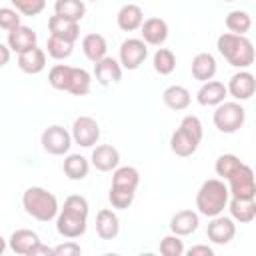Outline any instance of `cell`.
Listing matches in <instances>:
<instances>
[{
  "label": "cell",
  "mask_w": 256,
  "mask_h": 256,
  "mask_svg": "<svg viewBox=\"0 0 256 256\" xmlns=\"http://www.w3.org/2000/svg\"><path fill=\"white\" fill-rule=\"evenodd\" d=\"M88 200L80 194H72L64 200L60 214L56 218V230L66 240H76L86 234L88 228Z\"/></svg>",
  "instance_id": "1"
},
{
  "label": "cell",
  "mask_w": 256,
  "mask_h": 256,
  "mask_svg": "<svg viewBox=\"0 0 256 256\" xmlns=\"http://www.w3.org/2000/svg\"><path fill=\"white\" fill-rule=\"evenodd\" d=\"M48 84L54 90L68 92L72 96H86L92 86V76L84 68H74L68 64H56L48 72Z\"/></svg>",
  "instance_id": "2"
},
{
  "label": "cell",
  "mask_w": 256,
  "mask_h": 256,
  "mask_svg": "<svg viewBox=\"0 0 256 256\" xmlns=\"http://www.w3.org/2000/svg\"><path fill=\"white\" fill-rule=\"evenodd\" d=\"M216 48L230 66L240 68V70L250 68L256 60L254 44L246 36H240V34H232V32L220 34L216 40Z\"/></svg>",
  "instance_id": "3"
},
{
  "label": "cell",
  "mask_w": 256,
  "mask_h": 256,
  "mask_svg": "<svg viewBox=\"0 0 256 256\" xmlns=\"http://www.w3.org/2000/svg\"><path fill=\"white\" fill-rule=\"evenodd\" d=\"M228 202H230V188L224 184L222 178L206 180L196 194L198 214H202L206 218L220 216L224 212V208H228Z\"/></svg>",
  "instance_id": "4"
},
{
  "label": "cell",
  "mask_w": 256,
  "mask_h": 256,
  "mask_svg": "<svg viewBox=\"0 0 256 256\" xmlns=\"http://www.w3.org/2000/svg\"><path fill=\"white\" fill-rule=\"evenodd\" d=\"M22 208L28 216H32L38 222H52L60 214L58 198L40 186H30L22 194Z\"/></svg>",
  "instance_id": "5"
},
{
  "label": "cell",
  "mask_w": 256,
  "mask_h": 256,
  "mask_svg": "<svg viewBox=\"0 0 256 256\" xmlns=\"http://www.w3.org/2000/svg\"><path fill=\"white\" fill-rule=\"evenodd\" d=\"M202 138H204V128L200 118L192 114L184 116L178 130L170 136V150L180 158H188L198 150Z\"/></svg>",
  "instance_id": "6"
},
{
  "label": "cell",
  "mask_w": 256,
  "mask_h": 256,
  "mask_svg": "<svg viewBox=\"0 0 256 256\" xmlns=\"http://www.w3.org/2000/svg\"><path fill=\"white\" fill-rule=\"evenodd\" d=\"M214 126L222 134H234L238 132L246 122V110L240 102H222L214 110Z\"/></svg>",
  "instance_id": "7"
},
{
  "label": "cell",
  "mask_w": 256,
  "mask_h": 256,
  "mask_svg": "<svg viewBox=\"0 0 256 256\" xmlns=\"http://www.w3.org/2000/svg\"><path fill=\"white\" fill-rule=\"evenodd\" d=\"M72 132H68L64 126L60 124H52L42 132L40 144L44 148V152H48L50 156H66L72 148Z\"/></svg>",
  "instance_id": "8"
},
{
  "label": "cell",
  "mask_w": 256,
  "mask_h": 256,
  "mask_svg": "<svg viewBox=\"0 0 256 256\" xmlns=\"http://www.w3.org/2000/svg\"><path fill=\"white\" fill-rule=\"evenodd\" d=\"M228 188L232 198H246L252 200L256 198V176L254 170L242 162V166L228 178Z\"/></svg>",
  "instance_id": "9"
},
{
  "label": "cell",
  "mask_w": 256,
  "mask_h": 256,
  "mask_svg": "<svg viewBox=\"0 0 256 256\" xmlns=\"http://www.w3.org/2000/svg\"><path fill=\"white\" fill-rule=\"evenodd\" d=\"M120 64L126 70H138L148 58V44L142 38H128L120 44Z\"/></svg>",
  "instance_id": "10"
},
{
  "label": "cell",
  "mask_w": 256,
  "mask_h": 256,
  "mask_svg": "<svg viewBox=\"0 0 256 256\" xmlns=\"http://www.w3.org/2000/svg\"><path fill=\"white\" fill-rule=\"evenodd\" d=\"M72 138L82 148H92L100 140V124L92 116H80L72 124Z\"/></svg>",
  "instance_id": "11"
},
{
  "label": "cell",
  "mask_w": 256,
  "mask_h": 256,
  "mask_svg": "<svg viewBox=\"0 0 256 256\" xmlns=\"http://www.w3.org/2000/svg\"><path fill=\"white\" fill-rule=\"evenodd\" d=\"M206 236L212 244H218V246L230 244L236 236V220L228 218V216H222V214L210 218V224L206 228Z\"/></svg>",
  "instance_id": "12"
},
{
  "label": "cell",
  "mask_w": 256,
  "mask_h": 256,
  "mask_svg": "<svg viewBox=\"0 0 256 256\" xmlns=\"http://www.w3.org/2000/svg\"><path fill=\"white\" fill-rule=\"evenodd\" d=\"M228 94L236 100V102H244L250 100L256 94V76L248 70H240L236 72L230 82H228Z\"/></svg>",
  "instance_id": "13"
},
{
  "label": "cell",
  "mask_w": 256,
  "mask_h": 256,
  "mask_svg": "<svg viewBox=\"0 0 256 256\" xmlns=\"http://www.w3.org/2000/svg\"><path fill=\"white\" fill-rule=\"evenodd\" d=\"M90 162L98 172H114L120 166V152L112 144H98L92 150Z\"/></svg>",
  "instance_id": "14"
},
{
  "label": "cell",
  "mask_w": 256,
  "mask_h": 256,
  "mask_svg": "<svg viewBox=\"0 0 256 256\" xmlns=\"http://www.w3.org/2000/svg\"><path fill=\"white\" fill-rule=\"evenodd\" d=\"M94 76L100 86H112L122 80V64L120 60H114L112 56L102 58L94 64Z\"/></svg>",
  "instance_id": "15"
},
{
  "label": "cell",
  "mask_w": 256,
  "mask_h": 256,
  "mask_svg": "<svg viewBox=\"0 0 256 256\" xmlns=\"http://www.w3.org/2000/svg\"><path fill=\"white\" fill-rule=\"evenodd\" d=\"M40 236L34 232V230H28V228H20V230H14L8 238V244H10V250L14 254H20V256H30L32 250L40 244Z\"/></svg>",
  "instance_id": "16"
},
{
  "label": "cell",
  "mask_w": 256,
  "mask_h": 256,
  "mask_svg": "<svg viewBox=\"0 0 256 256\" xmlns=\"http://www.w3.org/2000/svg\"><path fill=\"white\" fill-rule=\"evenodd\" d=\"M6 44L16 54H22V52H28V50H32V48L38 46V34L32 28H28V26H18V28H14V30L8 32Z\"/></svg>",
  "instance_id": "17"
},
{
  "label": "cell",
  "mask_w": 256,
  "mask_h": 256,
  "mask_svg": "<svg viewBox=\"0 0 256 256\" xmlns=\"http://www.w3.org/2000/svg\"><path fill=\"white\" fill-rule=\"evenodd\" d=\"M226 96H228V86H224V82L208 80L200 86L196 100L200 106H220L222 102H226Z\"/></svg>",
  "instance_id": "18"
},
{
  "label": "cell",
  "mask_w": 256,
  "mask_h": 256,
  "mask_svg": "<svg viewBox=\"0 0 256 256\" xmlns=\"http://www.w3.org/2000/svg\"><path fill=\"white\" fill-rule=\"evenodd\" d=\"M48 30H50V36H56V38H62V40H68V42H76L80 38V24L76 20L58 16V14L50 16Z\"/></svg>",
  "instance_id": "19"
},
{
  "label": "cell",
  "mask_w": 256,
  "mask_h": 256,
  "mask_svg": "<svg viewBox=\"0 0 256 256\" xmlns=\"http://www.w3.org/2000/svg\"><path fill=\"white\" fill-rule=\"evenodd\" d=\"M168 32H170L168 24L162 18H148V20H144V24L140 28L142 40L148 46H162L168 40Z\"/></svg>",
  "instance_id": "20"
},
{
  "label": "cell",
  "mask_w": 256,
  "mask_h": 256,
  "mask_svg": "<svg viewBox=\"0 0 256 256\" xmlns=\"http://www.w3.org/2000/svg\"><path fill=\"white\" fill-rule=\"evenodd\" d=\"M116 24L124 32H136V30H140L142 24H144V12H142V8L138 4H132V2L124 4L118 10Z\"/></svg>",
  "instance_id": "21"
},
{
  "label": "cell",
  "mask_w": 256,
  "mask_h": 256,
  "mask_svg": "<svg viewBox=\"0 0 256 256\" xmlns=\"http://www.w3.org/2000/svg\"><path fill=\"white\" fill-rule=\"evenodd\" d=\"M218 72V64H216V58L210 54V52H200L194 56L192 60V76L194 80L198 82H208V80H214Z\"/></svg>",
  "instance_id": "22"
},
{
  "label": "cell",
  "mask_w": 256,
  "mask_h": 256,
  "mask_svg": "<svg viewBox=\"0 0 256 256\" xmlns=\"http://www.w3.org/2000/svg\"><path fill=\"white\" fill-rule=\"evenodd\" d=\"M198 224H200V216L194 210H180L170 218V230L172 234H178V236L194 234L198 230Z\"/></svg>",
  "instance_id": "23"
},
{
  "label": "cell",
  "mask_w": 256,
  "mask_h": 256,
  "mask_svg": "<svg viewBox=\"0 0 256 256\" xmlns=\"http://www.w3.org/2000/svg\"><path fill=\"white\" fill-rule=\"evenodd\" d=\"M96 234L102 240H114L120 234V220L114 210L102 208L96 214Z\"/></svg>",
  "instance_id": "24"
},
{
  "label": "cell",
  "mask_w": 256,
  "mask_h": 256,
  "mask_svg": "<svg viewBox=\"0 0 256 256\" xmlns=\"http://www.w3.org/2000/svg\"><path fill=\"white\" fill-rule=\"evenodd\" d=\"M18 68L24 74H30V76H36V74L44 72V68H46V52L36 46V48L28 50V52L18 54Z\"/></svg>",
  "instance_id": "25"
},
{
  "label": "cell",
  "mask_w": 256,
  "mask_h": 256,
  "mask_svg": "<svg viewBox=\"0 0 256 256\" xmlns=\"http://www.w3.org/2000/svg\"><path fill=\"white\" fill-rule=\"evenodd\" d=\"M82 52L84 56L90 60V62H100L102 58L108 56V42L102 34H96V32H90L82 38Z\"/></svg>",
  "instance_id": "26"
},
{
  "label": "cell",
  "mask_w": 256,
  "mask_h": 256,
  "mask_svg": "<svg viewBox=\"0 0 256 256\" xmlns=\"http://www.w3.org/2000/svg\"><path fill=\"white\" fill-rule=\"evenodd\" d=\"M228 208H230V216L240 224H250L256 220V198H252V200L230 198Z\"/></svg>",
  "instance_id": "27"
},
{
  "label": "cell",
  "mask_w": 256,
  "mask_h": 256,
  "mask_svg": "<svg viewBox=\"0 0 256 256\" xmlns=\"http://www.w3.org/2000/svg\"><path fill=\"white\" fill-rule=\"evenodd\" d=\"M162 100H164V104H166L170 110H174V112H182V110H186V108L190 106V102H192V94H190L188 88L174 84V86H168V88L164 90Z\"/></svg>",
  "instance_id": "28"
},
{
  "label": "cell",
  "mask_w": 256,
  "mask_h": 256,
  "mask_svg": "<svg viewBox=\"0 0 256 256\" xmlns=\"http://www.w3.org/2000/svg\"><path fill=\"white\" fill-rule=\"evenodd\" d=\"M90 164L82 154H68L64 158V164H62V170L66 174L68 180H74V182H80L88 176L90 172Z\"/></svg>",
  "instance_id": "29"
},
{
  "label": "cell",
  "mask_w": 256,
  "mask_h": 256,
  "mask_svg": "<svg viewBox=\"0 0 256 256\" xmlns=\"http://www.w3.org/2000/svg\"><path fill=\"white\" fill-rule=\"evenodd\" d=\"M54 14L80 22L86 16V4H84V0H56Z\"/></svg>",
  "instance_id": "30"
},
{
  "label": "cell",
  "mask_w": 256,
  "mask_h": 256,
  "mask_svg": "<svg viewBox=\"0 0 256 256\" xmlns=\"http://www.w3.org/2000/svg\"><path fill=\"white\" fill-rule=\"evenodd\" d=\"M138 184H140V172L134 166H118L112 174V186L138 190Z\"/></svg>",
  "instance_id": "31"
},
{
  "label": "cell",
  "mask_w": 256,
  "mask_h": 256,
  "mask_svg": "<svg viewBox=\"0 0 256 256\" xmlns=\"http://www.w3.org/2000/svg\"><path fill=\"white\" fill-rule=\"evenodd\" d=\"M226 28H228V32H232V34L246 36V32H250V28H252V18H250V14L244 12V10H232V12L226 16Z\"/></svg>",
  "instance_id": "32"
},
{
  "label": "cell",
  "mask_w": 256,
  "mask_h": 256,
  "mask_svg": "<svg viewBox=\"0 0 256 256\" xmlns=\"http://www.w3.org/2000/svg\"><path fill=\"white\" fill-rule=\"evenodd\" d=\"M152 64H154V70H156L160 76H170V74L176 70V56H174V52L168 50V48H158V50L154 52Z\"/></svg>",
  "instance_id": "33"
},
{
  "label": "cell",
  "mask_w": 256,
  "mask_h": 256,
  "mask_svg": "<svg viewBox=\"0 0 256 256\" xmlns=\"http://www.w3.org/2000/svg\"><path fill=\"white\" fill-rule=\"evenodd\" d=\"M134 198H136V190L120 188V186H110L108 200H110L112 208H116V210H128L134 204Z\"/></svg>",
  "instance_id": "34"
},
{
  "label": "cell",
  "mask_w": 256,
  "mask_h": 256,
  "mask_svg": "<svg viewBox=\"0 0 256 256\" xmlns=\"http://www.w3.org/2000/svg\"><path fill=\"white\" fill-rule=\"evenodd\" d=\"M46 52L54 60H66L74 52V42H68V40H62V38L50 36L48 42H46Z\"/></svg>",
  "instance_id": "35"
},
{
  "label": "cell",
  "mask_w": 256,
  "mask_h": 256,
  "mask_svg": "<svg viewBox=\"0 0 256 256\" xmlns=\"http://www.w3.org/2000/svg\"><path fill=\"white\" fill-rule=\"evenodd\" d=\"M240 166H242V160H240L238 156H234V154H222V156L216 160L214 170H216V174H218L222 180H228Z\"/></svg>",
  "instance_id": "36"
},
{
  "label": "cell",
  "mask_w": 256,
  "mask_h": 256,
  "mask_svg": "<svg viewBox=\"0 0 256 256\" xmlns=\"http://www.w3.org/2000/svg\"><path fill=\"white\" fill-rule=\"evenodd\" d=\"M180 238L182 236H178V234L164 236L160 242V254L162 256H182L186 252V248H184V242Z\"/></svg>",
  "instance_id": "37"
},
{
  "label": "cell",
  "mask_w": 256,
  "mask_h": 256,
  "mask_svg": "<svg viewBox=\"0 0 256 256\" xmlns=\"http://www.w3.org/2000/svg\"><path fill=\"white\" fill-rule=\"evenodd\" d=\"M10 2L22 16H30V18L42 14L46 8V0H10Z\"/></svg>",
  "instance_id": "38"
},
{
  "label": "cell",
  "mask_w": 256,
  "mask_h": 256,
  "mask_svg": "<svg viewBox=\"0 0 256 256\" xmlns=\"http://www.w3.org/2000/svg\"><path fill=\"white\" fill-rule=\"evenodd\" d=\"M18 26H22L20 24V12L16 8H0V28L10 32Z\"/></svg>",
  "instance_id": "39"
},
{
  "label": "cell",
  "mask_w": 256,
  "mask_h": 256,
  "mask_svg": "<svg viewBox=\"0 0 256 256\" xmlns=\"http://www.w3.org/2000/svg\"><path fill=\"white\" fill-rule=\"evenodd\" d=\"M80 254H82V248L74 240H66L64 244L54 248V256H80Z\"/></svg>",
  "instance_id": "40"
},
{
  "label": "cell",
  "mask_w": 256,
  "mask_h": 256,
  "mask_svg": "<svg viewBox=\"0 0 256 256\" xmlns=\"http://www.w3.org/2000/svg\"><path fill=\"white\" fill-rule=\"evenodd\" d=\"M198 254H202V256H214V250L210 246H206V244H198V246H192L188 250V256H198Z\"/></svg>",
  "instance_id": "41"
},
{
  "label": "cell",
  "mask_w": 256,
  "mask_h": 256,
  "mask_svg": "<svg viewBox=\"0 0 256 256\" xmlns=\"http://www.w3.org/2000/svg\"><path fill=\"white\" fill-rule=\"evenodd\" d=\"M38 254H42V256H54V248H50V246H44L42 242L32 250V254L30 256H38Z\"/></svg>",
  "instance_id": "42"
},
{
  "label": "cell",
  "mask_w": 256,
  "mask_h": 256,
  "mask_svg": "<svg viewBox=\"0 0 256 256\" xmlns=\"http://www.w3.org/2000/svg\"><path fill=\"white\" fill-rule=\"evenodd\" d=\"M10 46L8 44H0V54H2V60H0V66H6L8 60H10Z\"/></svg>",
  "instance_id": "43"
},
{
  "label": "cell",
  "mask_w": 256,
  "mask_h": 256,
  "mask_svg": "<svg viewBox=\"0 0 256 256\" xmlns=\"http://www.w3.org/2000/svg\"><path fill=\"white\" fill-rule=\"evenodd\" d=\"M222 2H236V0H222Z\"/></svg>",
  "instance_id": "44"
},
{
  "label": "cell",
  "mask_w": 256,
  "mask_h": 256,
  "mask_svg": "<svg viewBox=\"0 0 256 256\" xmlns=\"http://www.w3.org/2000/svg\"><path fill=\"white\" fill-rule=\"evenodd\" d=\"M88 2H98V0H88Z\"/></svg>",
  "instance_id": "45"
}]
</instances>
